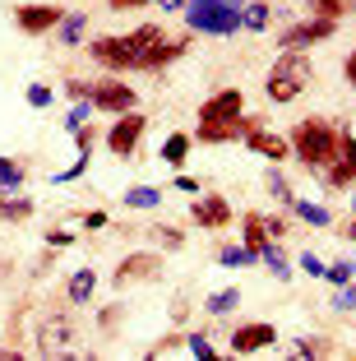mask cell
<instances>
[{
	"label": "cell",
	"mask_w": 356,
	"mask_h": 361,
	"mask_svg": "<svg viewBox=\"0 0 356 361\" xmlns=\"http://www.w3.org/2000/svg\"><path fill=\"white\" fill-rule=\"evenodd\" d=\"M338 139H343V130H338L333 121L310 116V121H301V126H296V135L287 139V144L296 149V158H301L305 167L324 171L329 162H333V153H338Z\"/></svg>",
	"instance_id": "obj_1"
},
{
	"label": "cell",
	"mask_w": 356,
	"mask_h": 361,
	"mask_svg": "<svg viewBox=\"0 0 356 361\" xmlns=\"http://www.w3.org/2000/svg\"><path fill=\"white\" fill-rule=\"evenodd\" d=\"M185 23L195 32H236L241 0H185Z\"/></svg>",
	"instance_id": "obj_2"
},
{
	"label": "cell",
	"mask_w": 356,
	"mask_h": 361,
	"mask_svg": "<svg viewBox=\"0 0 356 361\" xmlns=\"http://www.w3.org/2000/svg\"><path fill=\"white\" fill-rule=\"evenodd\" d=\"M305 84H310V61H305V51H283L278 56V65L269 70V97L273 102H292L296 93H305Z\"/></svg>",
	"instance_id": "obj_3"
},
{
	"label": "cell",
	"mask_w": 356,
	"mask_h": 361,
	"mask_svg": "<svg viewBox=\"0 0 356 361\" xmlns=\"http://www.w3.org/2000/svg\"><path fill=\"white\" fill-rule=\"evenodd\" d=\"M333 23H338V19H324V14L301 19V23H292V28H283L278 47H283V51H305L310 42H324V37H333Z\"/></svg>",
	"instance_id": "obj_4"
},
{
	"label": "cell",
	"mask_w": 356,
	"mask_h": 361,
	"mask_svg": "<svg viewBox=\"0 0 356 361\" xmlns=\"http://www.w3.org/2000/svg\"><path fill=\"white\" fill-rule=\"evenodd\" d=\"M144 130H148V116L121 111V121L106 130V149H111L116 158H135V144H139V135H144Z\"/></svg>",
	"instance_id": "obj_5"
},
{
	"label": "cell",
	"mask_w": 356,
	"mask_h": 361,
	"mask_svg": "<svg viewBox=\"0 0 356 361\" xmlns=\"http://www.w3.org/2000/svg\"><path fill=\"white\" fill-rule=\"evenodd\" d=\"M88 97H93L97 111H135V88L121 84V79H97V84H88Z\"/></svg>",
	"instance_id": "obj_6"
},
{
	"label": "cell",
	"mask_w": 356,
	"mask_h": 361,
	"mask_svg": "<svg viewBox=\"0 0 356 361\" xmlns=\"http://www.w3.org/2000/svg\"><path fill=\"white\" fill-rule=\"evenodd\" d=\"M70 338H74V324L65 315L37 319V352H47V357H65V352H70Z\"/></svg>",
	"instance_id": "obj_7"
},
{
	"label": "cell",
	"mask_w": 356,
	"mask_h": 361,
	"mask_svg": "<svg viewBox=\"0 0 356 361\" xmlns=\"http://www.w3.org/2000/svg\"><path fill=\"white\" fill-rule=\"evenodd\" d=\"M324 180H329V190H343V185H352L356 180V139L343 130V139H338V153L333 162L324 167Z\"/></svg>",
	"instance_id": "obj_8"
},
{
	"label": "cell",
	"mask_w": 356,
	"mask_h": 361,
	"mask_svg": "<svg viewBox=\"0 0 356 361\" xmlns=\"http://www.w3.org/2000/svg\"><path fill=\"white\" fill-rule=\"evenodd\" d=\"M88 51H93V61L106 65V70H135V47H130V37H97Z\"/></svg>",
	"instance_id": "obj_9"
},
{
	"label": "cell",
	"mask_w": 356,
	"mask_h": 361,
	"mask_svg": "<svg viewBox=\"0 0 356 361\" xmlns=\"http://www.w3.org/2000/svg\"><path fill=\"white\" fill-rule=\"evenodd\" d=\"M157 274H162V259L139 250V255H130L125 264L111 274V283H116V287H130V283H148V278H157Z\"/></svg>",
	"instance_id": "obj_10"
},
{
	"label": "cell",
	"mask_w": 356,
	"mask_h": 361,
	"mask_svg": "<svg viewBox=\"0 0 356 361\" xmlns=\"http://www.w3.org/2000/svg\"><path fill=\"white\" fill-rule=\"evenodd\" d=\"M250 126H254L250 116H236V121H200L195 139H204V144H227V139H241Z\"/></svg>",
	"instance_id": "obj_11"
},
{
	"label": "cell",
	"mask_w": 356,
	"mask_h": 361,
	"mask_svg": "<svg viewBox=\"0 0 356 361\" xmlns=\"http://www.w3.org/2000/svg\"><path fill=\"white\" fill-rule=\"evenodd\" d=\"M241 139L250 144V153H264L269 162H283V158H292V144H287V139H278V135H269V130H259V126H250Z\"/></svg>",
	"instance_id": "obj_12"
},
{
	"label": "cell",
	"mask_w": 356,
	"mask_h": 361,
	"mask_svg": "<svg viewBox=\"0 0 356 361\" xmlns=\"http://www.w3.org/2000/svg\"><path fill=\"white\" fill-rule=\"evenodd\" d=\"M241 93H236V88H222V93H213L209 102L200 106V121H236L241 116Z\"/></svg>",
	"instance_id": "obj_13"
},
{
	"label": "cell",
	"mask_w": 356,
	"mask_h": 361,
	"mask_svg": "<svg viewBox=\"0 0 356 361\" xmlns=\"http://www.w3.org/2000/svg\"><path fill=\"white\" fill-rule=\"evenodd\" d=\"M273 338H278V329H273V324H241V329L231 334V352H236V357H245V352L269 348Z\"/></svg>",
	"instance_id": "obj_14"
},
{
	"label": "cell",
	"mask_w": 356,
	"mask_h": 361,
	"mask_svg": "<svg viewBox=\"0 0 356 361\" xmlns=\"http://www.w3.org/2000/svg\"><path fill=\"white\" fill-rule=\"evenodd\" d=\"M14 19H19L23 32H47V28H56L65 14L56 10V5H19V14H14Z\"/></svg>",
	"instance_id": "obj_15"
},
{
	"label": "cell",
	"mask_w": 356,
	"mask_h": 361,
	"mask_svg": "<svg viewBox=\"0 0 356 361\" xmlns=\"http://www.w3.org/2000/svg\"><path fill=\"white\" fill-rule=\"evenodd\" d=\"M195 223L200 227H227L231 223V204L222 195H209V200L195 204Z\"/></svg>",
	"instance_id": "obj_16"
},
{
	"label": "cell",
	"mask_w": 356,
	"mask_h": 361,
	"mask_svg": "<svg viewBox=\"0 0 356 361\" xmlns=\"http://www.w3.org/2000/svg\"><path fill=\"white\" fill-rule=\"evenodd\" d=\"M218 264H227V269H245V264H259V250H250V245H222Z\"/></svg>",
	"instance_id": "obj_17"
},
{
	"label": "cell",
	"mask_w": 356,
	"mask_h": 361,
	"mask_svg": "<svg viewBox=\"0 0 356 361\" xmlns=\"http://www.w3.org/2000/svg\"><path fill=\"white\" fill-rule=\"evenodd\" d=\"M93 283H97L93 269H79V274L70 278V301H74V306H84V301L93 297Z\"/></svg>",
	"instance_id": "obj_18"
},
{
	"label": "cell",
	"mask_w": 356,
	"mask_h": 361,
	"mask_svg": "<svg viewBox=\"0 0 356 361\" xmlns=\"http://www.w3.org/2000/svg\"><path fill=\"white\" fill-rule=\"evenodd\" d=\"M190 144H195V139L176 130V135H167V144H162V158H167L171 167H180V162H185V153H190Z\"/></svg>",
	"instance_id": "obj_19"
},
{
	"label": "cell",
	"mask_w": 356,
	"mask_h": 361,
	"mask_svg": "<svg viewBox=\"0 0 356 361\" xmlns=\"http://www.w3.org/2000/svg\"><path fill=\"white\" fill-rule=\"evenodd\" d=\"M296 209V218H305V223H314V227H329L333 218H329V209H319V204H305V200H287Z\"/></svg>",
	"instance_id": "obj_20"
},
{
	"label": "cell",
	"mask_w": 356,
	"mask_h": 361,
	"mask_svg": "<svg viewBox=\"0 0 356 361\" xmlns=\"http://www.w3.org/2000/svg\"><path fill=\"white\" fill-rule=\"evenodd\" d=\"M236 306H241V292H236V287H227V292H213V297H209V315H231Z\"/></svg>",
	"instance_id": "obj_21"
},
{
	"label": "cell",
	"mask_w": 356,
	"mask_h": 361,
	"mask_svg": "<svg viewBox=\"0 0 356 361\" xmlns=\"http://www.w3.org/2000/svg\"><path fill=\"white\" fill-rule=\"evenodd\" d=\"M245 245H250V250H264V245H269V232H264L259 213H245Z\"/></svg>",
	"instance_id": "obj_22"
},
{
	"label": "cell",
	"mask_w": 356,
	"mask_h": 361,
	"mask_svg": "<svg viewBox=\"0 0 356 361\" xmlns=\"http://www.w3.org/2000/svg\"><path fill=\"white\" fill-rule=\"evenodd\" d=\"M314 14H324V19H343V14L356 10V0H310Z\"/></svg>",
	"instance_id": "obj_23"
},
{
	"label": "cell",
	"mask_w": 356,
	"mask_h": 361,
	"mask_svg": "<svg viewBox=\"0 0 356 361\" xmlns=\"http://www.w3.org/2000/svg\"><path fill=\"white\" fill-rule=\"evenodd\" d=\"M0 218H5V223H23V218H32V200H0Z\"/></svg>",
	"instance_id": "obj_24"
},
{
	"label": "cell",
	"mask_w": 356,
	"mask_h": 361,
	"mask_svg": "<svg viewBox=\"0 0 356 361\" xmlns=\"http://www.w3.org/2000/svg\"><path fill=\"white\" fill-rule=\"evenodd\" d=\"M84 23H88L84 14H65V19L56 23V28H61V42H70V47H74L79 37H84Z\"/></svg>",
	"instance_id": "obj_25"
},
{
	"label": "cell",
	"mask_w": 356,
	"mask_h": 361,
	"mask_svg": "<svg viewBox=\"0 0 356 361\" xmlns=\"http://www.w3.org/2000/svg\"><path fill=\"white\" fill-rule=\"evenodd\" d=\"M157 200H162V190H153V185H135V190L125 195V204H130V209H153Z\"/></svg>",
	"instance_id": "obj_26"
},
{
	"label": "cell",
	"mask_w": 356,
	"mask_h": 361,
	"mask_svg": "<svg viewBox=\"0 0 356 361\" xmlns=\"http://www.w3.org/2000/svg\"><path fill=\"white\" fill-rule=\"evenodd\" d=\"M23 185V167L10 158H0V190H19Z\"/></svg>",
	"instance_id": "obj_27"
},
{
	"label": "cell",
	"mask_w": 356,
	"mask_h": 361,
	"mask_svg": "<svg viewBox=\"0 0 356 361\" xmlns=\"http://www.w3.org/2000/svg\"><path fill=\"white\" fill-rule=\"evenodd\" d=\"M88 116H93V97H79V102L70 106V116H65V130H70V135H74V130L84 126Z\"/></svg>",
	"instance_id": "obj_28"
},
{
	"label": "cell",
	"mask_w": 356,
	"mask_h": 361,
	"mask_svg": "<svg viewBox=\"0 0 356 361\" xmlns=\"http://www.w3.org/2000/svg\"><path fill=\"white\" fill-rule=\"evenodd\" d=\"M241 23H245V28H264V23H269V5H264V0H259V5H245Z\"/></svg>",
	"instance_id": "obj_29"
},
{
	"label": "cell",
	"mask_w": 356,
	"mask_h": 361,
	"mask_svg": "<svg viewBox=\"0 0 356 361\" xmlns=\"http://www.w3.org/2000/svg\"><path fill=\"white\" fill-rule=\"evenodd\" d=\"M259 255H264V264H269V269H273V274H278V278H287V255H283V250H278V245H264Z\"/></svg>",
	"instance_id": "obj_30"
},
{
	"label": "cell",
	"mask_w": 356,
	"mask_h": 361,
	"mask_svg": "<svg viewBox=\"0 0 356 361\" xmlns=\"http://www.w3.org/2000/svg\"><path fill=\"white\" fill-rule=\"evenodd\" d=\"M185 348L195 352V357H200V361H213V348H209V343H204V334H185Z\"/></svg>",
	"instance_id": "obj_31"
},
{
	"label": "cell",
	"mask_w": 356,
	"mask_h": 361,
	"mask_svg": "<svg viewBox=\"0 0 356 361\" xmlns=\"http://www.w3.org/2000/svg\"><path fill=\"white\" fill-rule=\"evenodd\" d=\"M153 241H157V245H180L185 236H180V232H171V227H153Z\"/></svg>",
	"instance_id": "obj_32"
},
{
	"label": "cell",
	"mask_w": 356,
	"mask_h": 361,
	"mask_svg": "<svg viewBox=\"0 0 356 361\" xmlns=\"http://www.w3.org/2000/svg\"><path fill=\"white\" fill-rule=\"evenodd\" d=\"M324 278H329L333 287H347V278H352V269H347V264H333V269H324Z\"/></svg>",
	"instance_id": "obj_33"
},
{
	"label": "cell",
	"mask_w": 356,
	"mask_h": 361,
	"mask_svg": "<svg viewBox=\"0 0 356 361\" xmlns=\"http://www.w3.org/2000/svg\"><path fill=\"white\" fill-rule=\"evenodd\" d=\"M28 102L32 106H47V102H51V88H47V84H32L28 88Z\"/></svg>",
	"instance_id": "obj_34"
},
{
	"label": "cell",
	"mask_w": 356,
	"mask_h": 361,
	"mask_svg": "<svg viewBox=\"0 0 356 361\" xmlns=\"http://www.w3.org/2000/svg\"><path fill=\"white\" fill-rule=\"evenodd\" d=\"M269 190L278 195V200H292V195H287V180H283V171H273V176H269Z\"/></svg>",
	"instance_id": "obj_35"
},
{
	"label": "cell",
	"mask_w": 356,
	"mask_h": 361,
	"mask_svg": "<svg viewBox=\"0 0 356 361\" xmlns=\"http://www.w3.org/2000/svg\"><path fill=\"white\" fill-rule=\"evenodd\" d=\"M301 269H305V274H314V278H324V264H319L314 255H301Z\"/></svg>",
	"instance_id": "obj_36"
},
{
	"label": "cell",
	"mask_w": 356,
	"mask_h": 361,
	"mask_svg": "<svg viewBox=\"0 0 356 361\" xmlns=\"http://www.w3.org/2000/svg\"><path fill=\"white\" fill-rule=\"evenodd\" d=\"M333 306H338V310H356V287H347V292L333 301Z\"/></svg>",
	"instance_id": "obj_37"
},
{
	"label": "cell",
	"mask_w": 356,
	"mask_h": 361,
	"mask_svg": "<svg viewBox=\"0 0 356 361\" xmlns=\"http://www.w3.org/2000/svg\"><path fill=\"white\" fill-rule=\"evenodd\" d=\"M47 241H51V250H61V245L74 241V232H47Z\"/></svg>",
	"instance_id": "obj_38"
},
{
	"label": "cell",
	"mask_w": 356,
	"mask_h": 361,
	"mask_svg": "<svg viewBox=\"0 0 356 361\" xmlns=\"http://www.w3.org/2000/svg\"><path fill=\"white\" fill-rule=\"evenodd\" d=\"M176 190H185V195H190V190H200V180H195V176H185V171H180V176H176Z\"/></svg>",
	"instance_id": "obj_39"
},
{
	"label": "cell",
	"mask_w": 356,
	"mask_h": 361,
	"mask_svg": "<svg viewBox=\"0 0 356 361\" xmlns=\"http://www.w3.org/2000/svg\"><path fill=\"white\" fill-rule=\"evenodd\" d=\"M264 232H269V241H273V236H283V232H287V227H283V223H278V218H264Z\"/></svg>",
	"instance_id": "obj_40"
},
{
	"label": "cell",
	"mask_w": 356,
	"mask_h": 361,
	"mask_svg": "<svg viewBox=\"0 0 356 361\" xmlns=\"http://www.w3.org/2000/svg\"><path fill=\"white\" fill-rule=\"evenodd\" d=\"M111 10H139V5H148V0H106Z\"/></svg>",
	"instance_id": "obj_41"
},
{
	"label": "cell",
	"mask_w": 356,
	"mask_h": 361,
	"mask_svg": "<svg viewBox=\"0 0 356 361\" xmlns=\"http://www.w3.org/2000/svg\"><path fill=\"white\" fill-rule=\"evenodd\" d=\"M347 79H352V88H356V51L347 56Z\"/></svg>",
	"instance_id": "obj_42"
},
{
	"label": "cell",
	"mask_w": 356,
	"mask_h": 361,
	"mask_svg": "<svg viewBox=\"0 0 356 361\" xmlns=\"http://www.w3.org/2000/svg\"><path fill=\"white\" fill-rule=\"evenodd\" d=\"M162 10H185V0H157Z\"/></svg>",
	"instance_id": "obj_43"
},
{
	"label": "cell",
	"mask_w": 356,
	"mask_h": 361,
	"mask_svg": "<svg viewBox=\"0 0 356 361\" xmlns=\"http://www.w3.org/2000/svg\"><path fill=\"white\" fill-rule=\"evenodd\" d=\"M347 236H352V241H356V223H352V227H347Z\"/></svg>",
	"instance_id": "obj_44"
}]
</instances>
